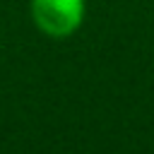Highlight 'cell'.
<instances>
[{
	"mask_svg": "<svg viewBox=\"0 0 154 154\" xmlns=\"http://www.w3.org/2000/svg\"><path fill=\"white\" fill-rule=\"evenodd\" d=\"M34 24L53 38L75 34L84 19V0H31Z\"/></svg>",
	"mask_w": 154,
	"mask_h": 154,
	"instance_id": "1",
	"label": "cell"
}]
</instances>
